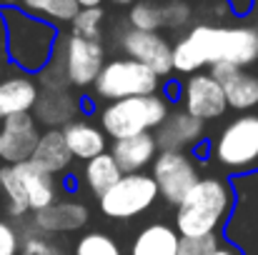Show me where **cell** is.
I'll use <instances>...</instances> for the list:
<instances>
[{"label":"cell","instance_id":"cell-14","mask_svg":"<svg viewBox=\"0 0 258 255\" xmlns=\"http://www.w3.org/2000/svg\"><path fill=\"white\" fill-rule=\"evenodd\" d=\"M88 220H90L88 205L78 203V200H58V203L33 213L30 228H35L38 233H45V235H66V233L81 230Z\"/></svg>","mask_w":258,"mask_h":255},{"label":"cell","instance_id":"cell-23","mask_svg":"<svg viewBox=\"0 0 258 255\" xmlns=\"http://www.w3.org/2000/svg\"><path fill=\"white\" fill-rule=\"evenodd\" d=\"M120 178H123V170L118 168V163L110 153H103V155L88 160L86 168H83V183L95 198L105 195Z\"/></svg>","mask_w":258,"mask_h":255},{"label":"cell","instance_id":"cell-20","mask_svg":"<svg viewBox=\"0 0 258 255\" xmlns=\"http://www.w3.org/2000/svg\"><path fill=\"white\" fill-rule=\"evenodd\" d=\"M20 183H23V190L28 195V205H30V213H38L53 203H58V183L50 173L35 168L30 160L28 163H20V165H13Z\"/></svg>","mask_w":258,"mask_h":255},{"label":"cell","instance_id":"cell-34","mask_svg":"<svg viewBox=\"0 0 258 255\" xmlns=\"http://www.w3.org/2000/svg\"><path fill=\"white\" fill-rule=\"evenodd\" d=\"M211 255H243V253H241L236 245H231L228 240H223V243H221V245H218V248H216Z\"/></svg>","mask_w":258,"mask_h":255},{"label":"cell","instance_id":"cell-3","mask_svg":"<svg viewBox=\"0 0 258 255\" xmlns=\"http://www.w3.org/2000/svg\"><path fill=\"white\" fill-rule=\"evenodd\" d=\"M3 23H5V55L8 60L20 68L28 75H40L58 48L60 33L53 23L40 20L30 13H25L20 5L0 8Z\"/></svg>","mask_w":258,"mask_h":255},{"label":"cell","instance_id":"cell-9","mask_svg":"<svg viewBox=\"0 0 258 255\" xmlns=\"http://www.w3.org/2000/svg\"><path fill=\"white\" fill-rule=\"evenodd\" d=\"M151 178L156 180L161 198L171 205H178L190 193V188L201 180L190 153H180V150H158L151 165Z\"/></svg>","mask_w":258,"mask_h":255},{"label":"cell","instance_id":"cell-1","mask_svg":"<svg viewBox=\"0 0 258 255\" xmlns=\"http://www.w3.org/2000/svg\"><path fill=\"white\" fill-rule=\"evenodd\" d=\"M218 63H231L238 68H251L258 63V30L256 25H193L173 45V70L180 75L201 73V68H213Z\"/></svg>","mask_w":258,"mask_h":255},{"label":"cell","instance_id":"cell-21","mask_svg":"<svg viewBox=\"0 0 258 255\" xmlns=\"http://www.w3.org/2000/svg\"><path fill=\"white\" fill-rule=\"evenodd\" d=\"M81 108H83V105H81L71 93H66V90H45V93L38 98L35 120L43 123V125H48V130H50V128L60 130L58 125L66 128L68 123H73V118L78 115Z\"/></svg>","mask_w":258,"mask_h":255},{"label":"cell","instance_id":"cell-35","mask_svg":"<svg viewBox=\"0 0 258 255\" xmlns=\"http://www.w3.org/2000/svg\"><path fill=\"white\" fill-rule=\"evenodd\" d=\"M100 3H103V0H78L81 8H100Z\"/></svg>","mask_w":258,"mask_h":255},{"label":"cell","instance_id":"cell-17","mask_svg":"<svg viewBox=\"0 0 258 255\" xmlns=\"http://www.w3.org/2000/svg\"><path fill=\"white\" fill-rule=\"evenodd\" d=\"M110 155L115 158V163H118V168L123 170V175L143 173L148 165H153V160H156V155H158L156 135H153V133H143V135L113 140Z\"/></svg>","mask_w":258,"mask_h":255},{"label":"cell","instance_id":"cell-24","mask_svg":"<svg viewBox=\"0 0 258 255\" xmlns=\"http://www.w3.org/2000/svg\"><path fill=\"white\" fill-rule=\"evenodd\" d=\"M20 8L48 23H73L81 13L78 0H20Z\"/></svg>","mask_w":258,"mask_h":255},{"label":"cell","instance_id":"cell-15","mask_svg":"<svg viewBox=\"0 0 258 255\" xmlns=\"http://www.w3.org/2000/svg\"><path fill=\"white\" fill-rule=\"evenodd\" d=\"M153 135H156L158 150L188 153L190 148H198L203 140V120L188 115L185 110H173Z\"/></svg>","mask_w":258,"mask_h":255},{"label":"cell","instance_id":"cell-30","mask_svg":"<svg viewBox=\"0 0 258 255\" xmlns=\"http://www.w3.org/2000/svg\"><path fill=\"white\" fill-rule=\"evenodd\" d=\"M221 245L218 235H208V238H180V248L178 255H211Z\"/></svg>","mask_w":258,"mask_h":255},{"label":"cell","instance_id":"cell-26","mask_svg":"<svg viewBox=\"0 0 258 255\" xmlns=\"http://www.w3.org/2000/svg\"><path fill=\"white\" fill-rule=\"evenodd\" d=\"M128 23L136 30L158 33L161 28H166V23H163V5H158L153 0H138V3L131 5Z\"/></svg>","mask_w":258,"mask_h":255},{"label":"cell","instance_id":"cell-6","mask_svg":"<svg viewBox=\"0 0 258 255\" xmlns=\"http://www.w3.org/2000/svg\"><path fill=\"white\" fill-rule=\"evenodd\" d=\"M158 85H161V78L143 63L131 60V58H113L103 65L93 90H95V98L113 103L123 98L158 95Z\"/></svg>","mask_w":258,"mask_h":255},{"label":"cell","instance_id":"cell-37","mask_svg":"<svg viewBox=\"0 0 258 255\" xmlns=\"http://www.w3.org/2000/svg\"><path fill=\"white\" fill-rule=\"evenodd\" d=\"M253 15H256V30H258V0H256V5H253Z\"/></svg>","mask_w":258,"mask_h":255},{"label":"cell","instance_id":"cell-18","mask_svg":"<svg viewBox=\"0 0 258 255\" xmlns=\"http://www.w3.org/2000/svg\"><path fill=\"white\" fill-rule=\"evenodd\" d=\"M73 153L66 143V135H63V128L55 130H43L40 138H38V145H35V153L30 158V163L35 168L45 170L50 175H58V173H66V170L73 165Z\"/></svg>","mask_w":258,"mask_h":255},{"label":"cell","instance_id":"cell-16","mask_svg":"<svg viewBox=\"0 0 258 255\" xmlns=\"http://www.w3.org/2000/svg\"><path fill=\"white\" fill-rule=\"evenodd\" d=\"M40 98L38 83L28 73L8 75L0 80V123L10 115L33 113Z\"/></svg>","mask_w":258,"mask_h":255},{"label":"cell","instance_id":"cell-27","mask_svg":"<svg viewBox=\"0 0 258 255\" xmlns=\"http://www.w3.org/2000/svg\"><path fill=\"white\" fill-rule=\"evenodd\" d=\"M103 8H81L76 20L71 23V35L86 38V40H98L100 43V25H103Z\"/></svg>","mask_w":258,"mask_h":255},{"label":"cell","instance_id":"cell-32","mask_svg":"<svg viewBox=\"0 0 258 255\" xmlns=\"http://www.w3.org/2000/svg\"><path fill=\"white\" fill-rule=\"evenodd\" d=\"M0 255H20V233L10 220L0 218Z\"/></svg>","mask_w":258,"mask_h":255},{"label":"cell","instance_id":"cell-22","mask_svg":"<svg viewBox=\"0 0 258 255\" xmlns=\"http://www.w3.org/2000/svg\"><path fill=\"white\" fill-rule=\"evenodd\" d=\"M180 235L168 223H151L133 238L131 255H178Z\"/></svg>","mask_w":258,"mask_h":255},{"label":"cell","instance_id":"cell-12","mask_svg":"<svg viewBox=\"0 0 258 255\" xmlns=\"http://www.w3.org/2000/svg\"><path fill=\"white\" fill-rule=\"evenodd\" d=\"M40 130L33 113L10 115L0 125V160L5 165H20L28 163L35 153Z\"/></svg>","mask_w":258,"mask_h":255},{"label":"cell","instance_id":"cell-25","mask_svg":"<svg viewBox=\"0 0 258 255\" xmlns=\"http://www.w3.org/2000/svg\"><path fill=\"white\" fill-rule=\"evenodd\" d=\"M0 195L5 200V213L10 218H23L30 213L28 195H25L23 183L13 165H0Z\"/></svg>","mask_w":258,"mask_h":255},{"label":"cell","instance_id":"cell-11","mask_svg":"<svg viewBox=\"0 0 258 255\" xmlns=\"http://www.w3.org/2000/svg\"><path fill=\"white\" fill-rule=\"evenodd\" d=\"M120 50L125 53V58L138 60L146 68H151L158 78H166L173 73V45L161 33L128 28L120 35Z\"/></svg>","mask_w":258,"mask_h":255},{"label":"cell","instance_id":"cell-13","mask_svg":"<svg viewBox=\"0 0 258 255\" xmlns=\"http://www.w3.org/2000/svg\"><path fill=\"white\" fill-rule=\"evenodd\" d=\"M208 73L221 83L231 110H238L241 115H246L248 110L258 108V73L231 65V63H218L208 68Z\"/></svg>","mask_w":258,"mask_h":255},{"label":"cell","instance_id":"cell-4","mask_svg":"<svg viewBox=\"0 0 258 255\" xmlns=\"http://www.w3.org/2000/svg\"><path fill=\"white\" fill-rule=\"evenodd\" d=\"M168 103L161 95H143V98H123L113 100L105 108H100L98 120L108 138L123 140L133 135H143L151 130H158L163 120L168 118Z\"/></svg>","mask_w":258,"mask_h":255},{"label":"cell","instance_id":"cell-29","mask_svg":"<svg viewBox=\"0 0 258 255\" xmlns=\"http://www.w3.org/2000/svg\"><path fill=\"white\" fill-rule=\"evenodd\" d=\"M73 255H123L120 253V245L108 235V233H86L83 238H78Z\"/></svg>","mask_w":258,"mask_h":255},{"label":"cell","instance_id":"cell-31","mask_svg":"<svg viewBox=\"0 0 258 255\" xmlns=\"http://www.w3.org/2000/svg\"><path fill=\"white\" fill-rule=\"evenodd\" d=\"M188 20H190V5L188 3L171 0V3L163 5V23H166V28H171V30L183 28Z\"/></svg>","mask_w":258,"mask_h":255},{"label":"cell","instance_id":"cell-38","mask_svg":"<svg viewBox=\"0 0 258 255\" xmlns=\"http://www.w3.org/2000/svg\"><path fill=\"white\" fill-rule=\"evenodd\" d=\"M115 3H131V0H115Z\"/></svg>","mask_w":258,"mask_h":255},{"label":"cell","instance_id":"cell-28","mask_svg":"<svg viewBox=\"0 0 258 255\" xmlns=\"http://www.w3.org/2000/svg\"><path fill=\"white\" fill-rule=\"evenodd\" d=\"M20 253L23 255H66V248L55 243L50 235L38 233L35 228H28L20 235Z\"/></svg>","mask_w":258,"mask_h":255},{"label":"cell","instance_id":"cell-33","mask_svg":"<svg viewBox=\"0 0 258 255\" xmlns=\"http://www.w3.org/2000/svg\"><path fill=\"white\" fill-rule=\"evenodd\" d=\"M228 3V8H231V13L233 15H248V13H253V5H256V0H226Z\"/></svg>","mask_w":258,"mask_h":255},{"label":"cell","instance_id":"cell-7","mask_svg":"<svg viewBox=\"0 0 258 255\" xmlns=\"http://www.w3.org/2000/svg\"><path fill=\"white\" fill-rule=\"evenodd\" d=\"M161 198V190L156 180L146 173H131L123 175L105 195L98 198L100 213L110 220H133L153 208V203Z\"/></svg>","mask_w":258,"mask_h":255},{"label":"cell","instance_id":"cell-10","mask_svg":"<svg viewBox=\"0 0 258 255\" xmlns=\"http://www.w3.org/2000/svg\"><path fill=\"white\" fill-rule=\"evenodd\" d=\"M180 103L183 110L203 123L221 118L228 110V100L221 83L211 73H193L180 85Z\"/></svg>","mask_w":258,"mask_h":255},{"label":"cell","instance_id":"cell-19","mask_svg":"<svg viewBox=\"0 0 258 255\" xmlns=\"http://www.w3.org/2000/svg\"><path fill=\"white\" fill-rule=\"evenodd\" d=\"M66 143L73 153V158L78 160H93L103 153H108V135L103 133L100 125L90 123V120H73L63 128Z\"/></svg>","mask_w":258,"mask_h":255},{"label":"cell","instance_id":"cell-8","mask_svg":"<svg viewBox=\"0 0 258 255\" xmlns=\"http://www.w3.org/2000/svg\"><path fill=\"white\" fill-rule=\"evenodd\" d=\"M213 158L228 170L248 173L258 163V115L233 118L213 143Z\"/></svg>","mask_w":258,"mask_h":255},{"label":"cell","instance_id":"cell-5","mask_svg":"<svg viewBox=\"0 0 258 255\" xmlns=\"http://www.w3.org/2000/svg\"><path fill=\"white\" fill-rule=\"evenodd\" d=\"M231 183L236 190V205L223 235L243 255H258V168L233 175Z\"/></svg>","mask_w":258,"mask_h":255},{"label":"cell","instance_id":"cell-2","mask_svg":"<svg viewBox=\"0 0 258 255\" xmlns=\"http://www.w3.org/2000/svg\"><path fill=\"white\" fill-rule=\"evenodd\" d=\"M236 205V190L228 178H201L175 205V230L180 238H208L226 228Z\"/></svg>","mask_w":258,"mask_h":255},{"label":"cell","instance_id":"cell-36","mask_svg":"<svg viewBox=\"0 0 258 255\" xmlns=\"http://www.w3.org/2000/svg\"><path fill=\"white\" fill-rule=\"evenodd\" d=\"M0 45H5V23H3V15H0Z\"/></svg>","mask_w":258,"mask_h":255}]
</instances>
